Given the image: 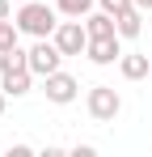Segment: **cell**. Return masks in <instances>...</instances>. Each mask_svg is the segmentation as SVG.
Here are the masks:
<instances>
[{
  "label": "cell",
  "mask_w": 152,
  "mask_h": 157,
  "mask_svg": "<svg viewBox=\"0 0 152 157\" xmlns=\"http://www.w3.org/2000/svg\"><path fill=\"white\" fill-rule=\"evenodd\" d=\"M139 13H144V9H127V13H118V17H114V21H118V38H135V34L144 30Z\"/></svg>",
  "instance_id": "cell-10"
},
{
  "label": "cell",
  "mask_w": 152,
  "mask_h": 157,
  "mask_svg": "<svg viewBox=\"0 0 152 157\" xmlns=\"http://www.w3.org/2000/svg\"><path fill=\"white\" fill-rule=\"evenodd\" d=\"M0 21H9V0H0Z\"/></svg>",
  "instance_id": "cell-14"
},
{
  "label": "cell",
  "mask_w": 152,
  "mask_h": 157,
  "mask_svg": "<svg viewBox=\"0 0 152 157\" xmlns=\"http://www.w3.org/2000/svg\"><path fill=\"white\" fill-rule=\"evenodd\" d=\"M51 38L59 43V51H63V55H80L85 47H89V30H85V21H59Z\"/></svg>",
  "instance_id": "cell-4"
},
{
  "label": "cell",
  "mask_w": 152,
  "mask_h": 157,
  "mask_svg": "<svg viewBox=\"0 0 152 157\" xmlns=\"http://www.w3.org/2000/svg\"><path fill=\"white\" fill-rule=\"evenodd\" d=\"M55 9L68 13V17H85V13L93 9V0H55Z\"/></svg>",
  "instance_id": "cell-11"
},
{
  "label": "cell",
  "mask_w": 152,
  "mask_h": 157,
  "mask_svg": "<svg viewBox=\"0 0 152 157\" xmlns=\"http://www.w3.org/2000/svg\"><path fill=\"white\" fill-rule=\"evenodd\" d=\"M135 9H152V0H135Z\"/></svg>",
  "instance_id": "cell-16"
},
{
  "label": "cell",
  "mask_w": 152,
  "mask_h": 157,
  "mask_svg": "<svg viewBox=\"0 0 152 157\" xmlns=\"http://www.w3.org/2000/svg\"><path fill=\"white\" fill-rule=\"evenodd\" d=\"M101 9L118 17V13H127V9H135V0H101Z\"/></svg>",
  "instance_id": "cell-13"
},
{
  "label": "cell",
  "mask_w": 152,
  "mask_h": 157,
  "mask_svg": "<svg viewBox=\"0 0 152 157\" xmlns=\"http://www.w3.org/2000/svg\"><path fill=\"white\" fill-rule=\"evenodd\" d=\"M4 102H9V89L0 85V115H4Z\"/></svg>",
  "instance_id": "cell-15"
},
{
  "label": "cell",
  "mask_w": 152,
  "mask_h": 157,
  "mask_svg": "<svg viewBox=\"0 0 152 157\" xmlns=\"http://www.w3.org/2000/svg\"><path fill=\"white\" fill-rule=\"evenodd\" d=\"M17 30H21V26H13V21H0V51L17 47Z\"/></svg>",
  "instance_id": "cell-12"
},
{
  "label": "cell",
  "mask_w": 152,
  "mask_h": 157,
  "mask_svg": "<svg viewBox=\"0 0 152 157\" xmlns=\"http://www.w3.org/2000/svg\"><path fill=\"white\" fill-rule=\"evenodd\" d=\"M59 59H63V51H59L55 38H38V43L30 47V68H34V77H51V72H59Z\"/></svg>",
  "instance_id": "cell-2"
},
{
  "label": "cell",
  "mask_w": 152,
  "mask_h": 157,
  "mask_svg": "<svg viewBox=\"0 0 152 157\" xmlns=\"http://www.w3.org/2000/svg\"><path fill=\"white\" fill-rule=\"evenodd\" d=\"M85 30H89V38H110V34H118V21H114V13H85Z\"/></svg>",
  "instance_id": "cell-8"
},
{
  "label": "cell",
  "mask_w": 152,
  "mask_h": 157,
  "mask_svg": "<svg viewBox=\"0 0 152 157\" xmlns=\"http://www.w3.org/2000/svg\"><path fill=\"white\" fill-rule=\"evenodd\" d=\"M30 81H34V68H30V64H4V68H0V85H4L13 98L30 89Z\"/></svg>",
  "instance_id": "cell-5"
},
{
  "label": "cell",
  "mask_w": 152,
  "mask_h": 157,
  "mask_svg": "<svg viewBox=\"0 0 152 157\" xmlns=\"http://www.w3.org/2000/svg\"><path fill=\"white\" fill-rule=\"evenodd\" d=\"M85 55H89L93 64H114V59L123 55V47H118V34H110V38H89Z\"/></svg>",
  "instance_id": "cell-6"
},
{
  "label": "cell",
  "mask_w": 152,
  "mask_h": 157,
  "mask_svg": "<svg viewBox=\"0 0 152 157\" xmlns=\"http://www.w3.org/2000/svg\"><path fill=\"white\" fill-rule=\"evenodd\" d=\"M76 89H80V85H76L72 72H51V77H47V98H51V102H72Z\"/></svg>",
  "instance_id": "cell-7"
},
{
  "label": "cell",
  "mask_w": 152,
  "mask_h": 157,
  "mask_svg": "<svg viewBox=\"0 0 152 157\" xmlns=\"http://www.w3.org/2000/svg\"><path fill=\"white\" fill-rule=\"evenodd\" d=\"M17 26L25 34H34V38H51L55 34V9L42 4V0H21V9H17Z\"/></svg>",
  "instance_id": "cell-1"
},
{
  "label": "cell",
  "mask_w": 152,
  "mask_h": 157,
  "mask_svg": "<svg viewBox=\"0 0 152 157\" xmlns=\"http://www.w3.org/2000/svg\"><path fill=\"white\" fill-rule=\"evenodd\" d=\"M118 68H123V77H127V81H139V77H148V68H152V55H139V51L118 55Z\"/></svg>",
  "instance_id": "cell-9"
},
{
  "label": "cell",
  "mask_w": 152,
  "mask_h": 157,
  "mask_svg": "<svg viewBox=\"0 0 152 157\" xmlns=\"http://www.w3.org/2000/svg\"><path fill=\"white\" fill-rule=\"evenodd\" d=\"M85 106H89V115H93V119H114L123 102H118L114 85H93V89L85 94Z\"/></svg>",
  "instance_id": "cell-3"
}]
</instances>
